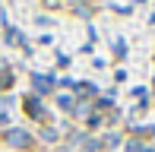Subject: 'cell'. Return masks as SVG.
<instances>
[{"mask_svg": "<svg viewBox=\"0 0 155 152\" xmlns=\"http://www.w3.org/2000/svg\"><path fill=\"white\" fill-rule=\"evenodd\" d=\"M0 25H3V13H0Z\"/></svg>", "mask_w": 155, "mask_h": 152, "instance_id": "10", "label": "cell"}, {"mask_svg": "<svg viewBox=\"0 0 155 152\" xmlns=\"http://www.w3.org/2000/svg\"><path fill=\"white\" fill-rule=\"evenodd\" d=\"M45 3H48V6H57V3H60V0H45Z\"/></svg>", "mask_w": 155, "mask_h": 152, "instance_id": "9", "label": "cell"}, {"mask_svg": "<svg viewBox=\"0 0 155 152\" xmlns=\"http://www.w3.org/2000/svg\"><path fill=\"white\" fill-rule=\"evenodd\" d=\"M76 89H79V95H95V86H92V82H79Z\"/></svg>", "mask_w": 155, "mask_h": 152, "instance_id": "5", "label": "cell"}, {"mask_svg": "<svg viewBox=\"0 0 155 152\" xmlns=\"http://www.w3.org/2000/svg\"><path fill=\"white\" fill-rule=\"evenodd\" d=\"M25 111H29L32 117H45V111H41V101H38V98H25Z\"/></svg>", "mask_w": 155, "mask_h": 152, "instance_id": "3", "label": "cell"}, {"mask_svg": "<svg viewBox=\"0 0 155 152\" xmlns=\"http://www.w3.org/2000/svg\"><path fill=\"white\" fill-rule=\"evenodd\" d=\"M6 111H10V101H6V98H0V124H3L6 117H10V114H6Z\"/></svg>", "mask_w": 155, "mask_h": 152, "instance_id": "6", "label": "cell"}, {"mask_svg": "<svg viewBox=\"0 0 155 152\" xmlns=\"http://www.w3.org/2000/svg\"><path fill=\"white\" fill-rule=\"evenodd\" d=\"M117 140H120L117 133H108V136H104V146H111V149H114V146H117Z\"/></svg>", "mask_w": 155, "mask_h": 152, "instance_id": "8", "label": "cell"}, {"mask_svg": "<svg viewBox=\"0 0 155 152\" xmlns=\"http://www.w3.org/2000/svg\"><path fill=\"white\" fill-rule=\"evenodd\" d=\"M6 45H22V35H19V29H6Z\"/></svg>", "mask_w": 155, "mask_h": 152, "instance_id": "4", "label": "cell"}, {"mask_svg": "<svg viewBox=\"0 0 155 152\" xmlns=\"http://www.w3.org/2000/svg\"><path fill=\"white\" fill-rule=\"evenodd\" d=\"M32 86H35V92H38V95H45V92H51V89H54V79H51V76L35 73V76H32Z\"/></svg>", "mask_w": 155, "mask_h": 152, "instance_id": "2", "label": "cell"}, {"mask_svg": "<svg viewBox=\"0 0 155 152\" xmlns=\"http://www.w3.org/2000/svg\"><path fill=\"white\" fill-rule=\"evenodd\" d=\"M41 136H45V140H57V130H54V127H45V130H41Z\"/></svg>", "mask_w": 155, "mask_h": 152, "instance_id": "7", "label": "cell"}, {"mask_svg": "<svg viewBox=\"0 0 155 152\" xmlns=\"http://www.w3.org/2000/svg\"><path fill=\"white\" fill-rule=\"evenodd\" d=\"M3 140L10 143L13 149H29V146H32V133H25V130H19V127H10Z\"/></svg>", "mask_w": 155, "mask_h": 152, "instance_id": "1", "label": "cell"}]
</instances>
